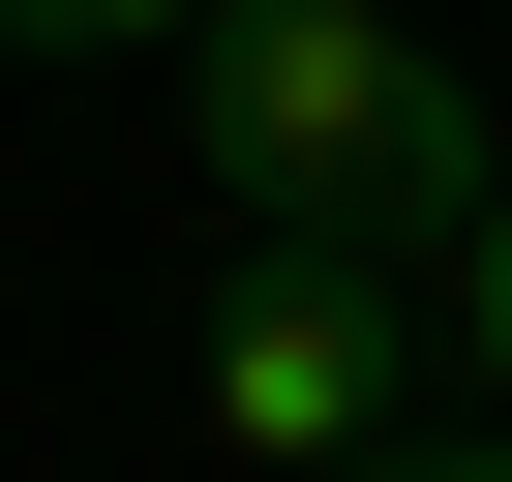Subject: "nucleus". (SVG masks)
I'll list each match as a JSON object with an SVG mask.
<instances>
[{
  "mask_svg": "<svg viewBox=\"0 0 512 482\" xmlns=\"http://www.w3.org/2000/svg\"><path fill=\"white\" fill-rule=\"evenodd\" d=\"M181 121H211L241 241H332V272H452L482 241V91L392 31V0H211Z\"/></svg>",
  "mask_w": 512,
  "mask_h": 482,
  "instance_id": "nucleus-1",
  "label": "nucleus"
},
{
  "mask_svg": "<svg viewBox=\"0 0 512 482\" xmlns=\"http://www.w3.org/2000/svg\"><path fill=\"white\" fill-rule=\"evenodd\" d=\"M392 422H422V272L241 241V272H211V452L241 482H392Z\"/></svg>",
  "mask_w": 512,
  "mask_h": 482,
  "instance_id": "nucleus-2",
  "label": "nucleus"
},
{
  "mask_svg": "<svg viewBox=\"0 0 512 482\" xmlns=\"http://www.w3.org/2000/svg\"><path fill=\"white\" fill-rule=\"evenodd\" d=\"M452 332H482V452H512V181H482V241H452V272H422Z\"/></svg>",
  "mask_w": 512,
  "mask_h": 482,
  "instance_id": "nucleus-3",
  "label": "nucleus"
},
{
  "mask_svg": "<svg viewBox=\"0 0 512 482\" xmlns=\"http://www.w3.org/2000/svg\"><path fill=\"white\" fill-rule=\"evenodd\" d=\"M151 31H211V0H0V61H151Z\"/></svg>",
  "mask_w": 512,
  "mask_h": 482,
  "instance_id": "nucleus-4",
  "label": "nucleus"
},
{
  "mask_svg": "<svg viewBox=\"0 0 512 482\" xmlns=\"http://www.w3.org/2000/svg\"><path fill=\"white\" fill-rule=\"evenodd\" d=\"M392 482H512V452H392Z\"/></svg>",
  "mask_w": 512,
  "mask_h": 482,
  "instance_id": "nucleus-5",
  "label": "nucleus"
}]
</instances>
